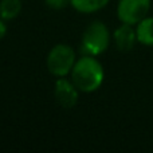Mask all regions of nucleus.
Instances as JSON below:
<instances>
[{
  "label": "nucleus",
  "instance_id": "0eeeda50",
  "mask_svg": "<svg viewBox=\"0 0 153 153\" xmlns=\"http://www.w3.org/2000/svg\"><path fill=\"white\" fill-rule=\"evenodd\" d=\"M137 42L144 46H153V18L146 16L140 23H137L136 28Z\"/></svg>",
  "mask_w": 153,
  "mask_h": 153
},
{
  "label": "nucleus",
  "instance_id": "f257e3e1",
  "mask_svg": "<svg viewBox=\"0 0 153 153\" xmlns=\"http://www.w3.org/2000/svg\"><path fill=\"white\" fill-rule=\"evenodd\" d=\"M102 65L91 55H85L75 62L71 70V81L83 93L95 91L103 82Z\"/></svg>",
  "mask_w": 153,
  "mask_h": 153
},
{
  "label": "nucleus",
  "instance_id": "9b49d317",
  "mask_svg": "<svg viewBox=\"0 0 153 153\" xmlns=\"http://www.w3.org/2000/svg\"><path fill=\"white\" fill-rule=\"evenodd\" d=\"M5 32H7V26L4 24V22L0 20V39L5 36Z\"/></svg>",
  "mask_w": 153,
  "mask_h": 153
},
{
  "label": "nucleus",
  "instance_id": "7ed1b4c3",
  "mask_svg": "<svg viewBox=\"0 0 153 153\" xmlns=\"http://www.w3.org/2000/svg\"><path fill=\"white\" fill-rule=\"evenodd\" d=\"M75 65V53L69 45H56L47 56V69L55 76H66Z\"/></svg>",
  "mask_w": 153,
  "mask_h": 153
},
{
  "label": "nucleus",
  "instance_id": "423d86ee",
  "mask_svg": "<svg viewBox=\"0 0 153 153\" xmlns=\"http://www.w3.org/2000/svg\"><path fill=\"white\" fill-rule=\"evenodd\" d=\"M113 38L118 50L129 51L134 47V43L137 40V34H136V30L132 27V24L122 23V26H120L114 31Z\"/></svg>",
  "mask_w": 153,
  "mask_h": 153
},
{
  "label": "nucleus",
  "instance_id": "39448f33",
  "mask_svg": "<svg viewBox=\"0 0 153 153\" xmlns=\"http://www.w3.org/2000/svg\"><path fill=\"white\" fill-rule=\"evenodd\" d=\"M55 98L62 108L71 109L78 102V89L73 81L61 76L55 83Z\"/></svg>",
  "mask_w": 153,
  "mask_h": 153
},
{
  "label": "nucleus",
  "instance_id": "20e7f679",
  "mask_svg": "<svg viewBox=\"0 0 153 153\" xmlns=\"http://www.w3.org/2000/svg\"><path fill=\"white\" fill-rule=\"evenodd\" d=\"M151 10V0H120L117 15L122 23L137 24L146 18Z\"/></svg>",
  "mask_w": 153,
  "mask_h": 153
},
{
  "label": "nucleus",
  "instance_id": "6e6552de",
  "mask_svg": "<svg viewBox=\"0 0 153 153\" xmlns=\"http://www.w3.org/2000/svg\"><path fill=\"white\" fill-rule=\"evenodd\" d=\"M109 3V0H70V4L75 8L78 12L91 13L100 11Z\"/></svg>",
  "mask_w": 153,
  "mask_h": 153
},
{
  "label": "nucleus",
  "instance_id": "9d476101",
  "mask_svg": "<svg viewBox=\"0 0 153 153\" xmlns=\"http://www.w3.org/2000/svg\"><path fill=\"white\" fill-rule=\"evenodd\" d=\"M46 4L53 10H62L67 4H70V0H46Z\"/></svg>",
  "mask_w": 153,
  "mask_h": 153
},
{
  "label": "nucleus",
  "instance_id": "f03ea898",
  "mask_svg": "<svg viewBox=\"0 0 153 153\" xmlns=\"http://www.w3.org/2000/svg\"><path fill=\"white\" fill-rule=\"evenodd\" d=\"M110 34L108 27L101 22H93L83 32L81 51L83 55H100L109 47Z\"/></svg>",
  "mask_w": 153,
  "mask_h": 153
},
{
  "label": "nucleus",
  "instance_id": "1a4fd4ad",
  "mask_svg": "<svg viewBox=\"0 0 153 153\" xmlns=\"http://www.w3.org/2000/svg\"><path fill=\"white\" fill-rule=\"evenodd\" d=\"M22 10L20 0H1L0 1V18L3 20H11L19 15Z\"/></svg>",
  "mask_w": 153,
  "mask_h": 153
}]
</instances>
